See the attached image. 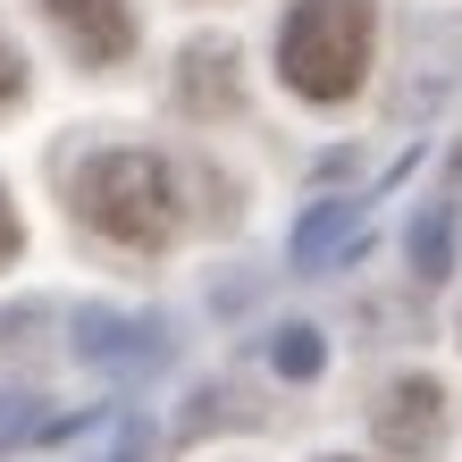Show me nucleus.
I'll return each mask as SVG.
<instances>
[{"label":"nucleus","mask_w":462,"mask_h":462,"mask_svg":"<svg viewBox=\"0 0 462 462\" xmlns=\"http://www.w3.org/2000/svg\"><path fill=\"white\" fill-rule=\"evenodd\" d=\"M68 202L93 236L126 244V253H160L177 227H185V202H177V169L160 152H134V143H110L93 152L85 169L68 177Z\"/></svg>","instance_id":"1"},{"label":"nucleus","mask_w":462,"mask_h":462,"mask_svg":"<svg viewBox=\"0 0 462 462\" xmlns=\"http://www.w3.org/2000/svg\"><path fill=\"white\" fill-rule=\"evenodd\" d=\"M370 34H378L370 0H286V17H278V76H286V93L319 101V110L353 101L362 76H370Z\"/></svg>","instance_id":"2"},{"label":"nucleus","mask_w":462,"mask_h":462,"mask_svg":"<svg viewBox=\"0 0 462 462\" xmlns=\"http://www.w3.org/2000/svg\"><path fill=\"white\" fill-rule=\"evenodd\" d=\"M370 429H378V446H387V454H429V446L446 438V387H438V378H429V370L395 378V387L378 395Z\"/></svg>","instance_id":"3"},{"label":"nucleus","mask_w":462,"mask_h":462,"mask_svg":"<svg viewBox=\"0 0 462 462\" xmlns=\"http://www.w3.org/2000/svg\"><path fill=\"white\" fill-rule=\"evenodd\" d=\"M76 353L93 370H160L169 362V328L160 319H126V311H76Z\"/></svg>","instance_id":"4"},{"label":"nucleus","mask_w":462,"mask_h":462,"mask_svg":"<svg viewBox=\"0 0 462 462\" xmlns=\"http://www.w3.org/2000/svg\"><path fill=\"white\" fill-rule=\"evenodd\" d=\"M51 17H60V34L76 42V60H93V68H110L134 51V9L126 0H42Z\"/></svg>","instance_id":"5"},{"label":"nucleus","mask_w":462,"mask_h":462,"mask_svg":"<svg viewBox=\"0 0 462 462\" xmlns=\"http://www.w3.org/2000/svg\"><path fill=\"white\" fill-rule=\"evenodd\" d=\"M370 227V202L362 194H337V202H311L303 227H294V269H328L337 253H353Z\"/></svg>","instance_id":"6"},{"label":"nucleus","mask_w":462,"mask_h":462,"mask_svg":"<svg viewBox=\"0 0 462 462\" xmlns=\"http://www.w3.org/2000/svg\"><path fill=\"white\" fill-rule=\"evenodd\" d=\"M227 68H236V51H227V42H194V51H185V76H177L185 101H194V110H227V101H236Z\"/></svg>","instance_id":"7"},{"label":"nucleus","mask_w":462,"mask_h":462,"mask_svg":"<svg viewBox=\"0 0 462 462\" xmlns=\"http://www.w3.org/2000/svg\"><path fill=\"white\" fill-rule=\"evenodd\" d=\"M412 278H454V202H429L412 219Z\"/></svg>","instance_id":"8"},{"label":"nucleus","mask_w":462,"mask_h":462,"mask_svg":"<svg viewBox=\"0 0 462 462\" xmlns=\"http://www.w3.org/2000/svg\"><path fill=\"white\" fill-rule=\"evenodd\" d=\"M269 370H278V378H294V387H303V378H319V370H328V345H319V328L286 319V328L269 337Z\"/></svg>","instance_id":"9"},{"label":"nucleus","mask_w":462,"mask_h":462,"mask_svg":"<svg viewBox=\"0 0 462 462\" xmlns=\"http://www.w3.org/2000/svg\"><path fill=\"white\" fill-rule=\"evenodd\" d=\"M25 253V219H17V202H9V185H0V269H9Z\"/></svg>","instance_id":"10"},{"label":"nucleus","mask_w":462,"mask_h":462,"mask_svg":"<svg viewBox=\"0 0 462 462\" xmlns=\"http://www.w3.org/2000/svg\"><path fill=\"white\" fill-rule=\"evenodd\" d=\"M25 93V60H17V42L0 34V101H17Z\"/></svg>","instance_id":"11"},{"label":"nucleus","mask_w":462,"mask_h":462,"mask_svg":"<svg viewBox=\"0 0 462 462\" xmlns=\"http://www.w3.org/2000/svg\"><path fill=\"white\" fill-rule=\"evenodd\" d=\"M101 462H143V429H126V438H118V454H101Z\"/></svg>","instance_id":"12"}]
</instances>
